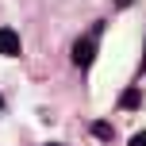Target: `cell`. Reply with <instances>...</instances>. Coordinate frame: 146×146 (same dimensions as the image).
Instances as JSON below:
<instances>
[{
  "label": "cell",
  "mask_w": 146,
  "mask_h": 146,
  "mask_svg": "<svg viewBox=\"0 0 146 146\" xmlns=\"http://www.w3.org/2000/svg\"><path fill=\"white\" fill-rule=\"evenodd\" d=\"M46 146H58V142H46Z\"/></svg>",
  "instance_id": "cell-7"
},
{
  "label": "cell",
  "mask_w": 146,
  "mask_h": 146,
  "mask_svg": "<svg viewBox=\"0 0 146 146\" xmlns=\"http://www.w3.org/2000/svg\"><path fill=\"white\" fill-rule=\"evenodd\" d=\"M131 146H146V131H139V135H135V139H131Z\"/></svg>",
  "instance_id": "cell-5"
},
{
  "label": "cell",
  "mask_w": 146,
  "mask_h": 146,
  "mask_svg": "<svg viewBox=\"0 0 146 146\" xmlns=\"http://www.w3.org/2000/svg\"><path fill=\"white\" fill-rule=\"evenodd\" d=\"M0 54H19V35L12 27H0Z\"/></svg>",
  "instance_id": "cell-2"
},
{
  "label": "cell",
  "mask_w": 146,
  "mask_h": 146,
  "mask_svg": "<svg viewBox=\"0 0 146 146\" xmlns=\"http://www.w3.org/2000/svg\"><path fill=\"white\" fill-rule=\"evenodd\" d=\"M92 135L96 139H111V127L108 123H92Z\"/></svg>",
  "instance_id": "cell-3"
},
{
  "label": "cell",
  "mask_w": 146,
  "mask_h": 146,
  "mask_svg": "<svg viewBox=\"0 0 146 146\" xmlns=\"http://www.w3.org/2000/svg\"><path fill=\"white\" fill-rule=\"evenodd\" d=\"M0 108H4V96H0Z\"/></svg>",
  "instance_id": "cell-6"
},
{
  "label": "cell",
  "mask_w": 146,
  "mask_h": 146,
  "mask_svg": "<svg viewBox=\"0 0 146 146\" xmlns=\"http://www.w3.org/2000/svg\"><path fill=\"white\" fill-rule=\"evenodd\" d=\"M119 104H123V108H135V104H139V92H123V100H119Z\"/></svg>",
  "instance_id": "cell-4"
},
{
  "label": "cell",
  "mask_w": 146,
  "mask_h": 146,
  "mask_svg": "<svg viewBox=\"0 0 146 146\" xmlns=\"http://www.w3.org/2000/svg\"><path fill=\"white\" fill-rule=\"evenodd\" d=\"M92 58H96V42H92V38H77V46H73V62H77L81 69H88Z\"/></svg>",
  "instance_id": "cell-1"
}]
</instances>
